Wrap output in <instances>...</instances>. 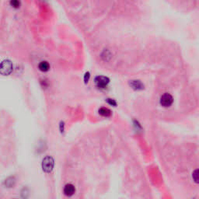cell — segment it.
<instances>
[{"label": "cell", "instance_id": "2", "mask_svg": "<svg viewBox=\"0 0 199 199\" xmlns=\"http://www.w3.org/2000/svg\"><path fill=\"white\" fill-rule=\"evenodd\" d=\"M13 70V65L10 61H4L1 64V73L2 75H9Z\"/></svg>", "mask_w": 199, "mask_h": 199}, {"label": "cell", "instance_id": "6", "mask_svg": "<svg viewBox=\"0 0 199 199\" xmlns=\"http://www.w3.org/2000/svg\"><path fill=\"white\" fill-rule=\"evenodd\" d=\"M38 68L41 72H47V71L49 70L50 65H49L48 62L43 61V62H41L40 64H39Z\"/></svg>", "mask_w": 199, "mask_h": 199}, {"label": "cell", "instance_id": "10", "mask_svg": "<svg viewBox=\"0 0 199 199\" xmlns=\"http://www.w3.org/2000/svg\"><path fill=\"white\" fill-rule=\"evenodd\" d=\"M10 5L14 8H18L20 6V0H10Z\"/></svg>", "mask_w": 199, "mask_h": 199}, {"label": "cell", "instance_id": "3", "mask_svg": "<svg viewBox=\"0 0 199 199\" xmlns=\"http://www.w3.org/2000/svg\"><path fill=\"white\" fill-rule=\"evenodd\" d=\"M174 102V98L169 94H164L160 98V104L165 107H168Z\"/></svg>", "mask_w": 199, "mask_h": 199}, {"label": "cell", "instance_id": "1", "mask_svg": "<svg viewBox=\"0 0 199 199\" xmlns=\"http://www.w3.org/2000/svg\"><path fill=\"white\" fill-rule=\"evenodd\" d=\"M54 167V160L50 156H47L43 159L42 162V168L43 170L45 172L49 173L53 170Z\"/></svg>", "mask_w": 199, "mask_h": 199}, {"label": "cell", "instance_id": "4", "mask_svg": "<svg viewBox=\"0 0 199 199\" xmlns=\"http://www.w3.org/2000/svg\"><path fill=\"white\" fill-rule=\"evenodd\" d=\"M109 79L105 76H97L95 79V83L99 88H105L109 83Z\"/></svg>", "mask_w": 199, "mask_h": 199}, {"label": "cell", "instance_id": "11", "mask_svg": "<svg viewBox=\"0 0 199 199\" xmlns=\"http://www.w3.org/2000/svg\"><path fill=\"white\" fill-rule=\"evenodd\" d=\"M107 102L109 103V104H113V105H116V103L114 102V101H111V100H110V99H108V100H107Z\"/></svg>", "mask_w": 199, "mask_h": 199}, {"label": "cell", "instance_id": "8", "mask_svg": "<svg viewBox=\"0 0 199 199\" xmlns=\"http://www.w3.org/2000/svg\"><path fill=\"white\" fill-rule=\"evenodd\" d=\"M192 178L193 180L195 183L199 184V169L195 170L192 174Z\"/></svg>", "mask_w": 199, "mask_h": 199}, {"label": "cell", "instance_id": "5", "mask_svg": "<svg viewBox=\"0 0 199 199\" xmlns=\"http://www.w3.org/2000/svg\"><path fill=\"white\" fill-rule=\"evenodd\" d=\"M64 193L65 195L72 196L75 193V187L72 184H67L64 188Z\"/></svg>", "mask_w": 199, "mask_h": 199}, {"label": "cell", "instance_id": "9", "mask_svg": "<svg viewBox=\"0 0 199 199\" xmlns=\"http://www.w3.org/2000/svg\"><path fill=\"white\" fill-rule=\"evenodd\" d=\"M132 86L134 88H136V89H142V82H140V81H133V82H132Z\"/></svg>", "mask_w": 199, "mask_h": 199}, {"label": "cell", "instance_id": "7", "mask_svg": "<svg viewBox=\"0 0 199 199\" xmlns=\"http://www.w3.org/2000/svg\"><path fill=\"white\" fill-rule=\"evenodd\" d=\"M99 114L104 116V117H109L111 114V112L109 109L106 108V107H102L99 110Z\"/></svg>", "mask_w": 199, "mask_h": 199}]
</instances>
